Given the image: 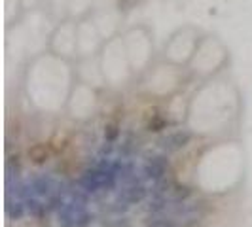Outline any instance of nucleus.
I'll use <instances>...</instances> for the list:
<instances>
[{
	"mask_svg": "<svg viewBox=\"0 0 252 227\" xmlns=\"http://www.w3.org/2000/svg\"><path fill=\"white\" fill-rule=\"evenodd\" d=\"M146 193H148V189L144 188L140 182H131V184H122V188L118 191V195H116V208H120V206H124L127 208L129 204H137V202L144 201L146 199Z\"/></svg>",
	"mask_w": 252,
	"mask_h": 227,
	"instance_id": "1",
	"label": "nucleus"
},
{
	"mask_svg": "<svg viewBox=\"0 0 252 227\" xmlns=\"http://www.w3.org/2000/svg\"><path fill=\"white\" fill-rule=\"evenodd\" d=\"M167 167H169V161H167L165 155H154V157H150L144 163V169H142L144 170V178L154 180V182H159L167 174Z\"/></svg>",
	"mask_w": 252,
	"mask_h": 227,
	"instance_id": "2",
	"label": "nucleus"
},
{
	"mask_svg": "<svg viewBox=\"0 0 252 227\" xmlns=\"http://www.w3.org/2000/svg\"><path fill=\"white\" fill-rule=\"evenodd\" d=\"M189 140H191V135L188 131H177V133H171V135H165L159 139V148L165 151H178L182 150L184 146H188Z\"/></svg>",
	"mask_w": 252,
	"mask_h": 227,
	"instance_id": "3",
	"label": "nucleus"
},
{
	"mask_svg": "<svg viewBox=\"0 0 252 227\" xmlns=\"http://www.w3.org/2000/svg\"><path fill=\"white\" fill-rule=\"evenodd\" d=\"M86 210V204H80V202H64L63 208L57 210L59 214V226L61 227H76V222H78V216Z\"/></svg>",
	"mask_w": 252,
	"mask_h": 227,
	"instance_id": "4",
	"label": "nucleus"
},
{
	"mask_svg": "<svg viewBox=\"0 0 252 227\" xmlns=\"http://www.w3.org/2000/svg\"><path fill=\"white\" fill-rule=\"evenodd\" d=\"M31 186L34 191V197H51L53 193H59V191H55V188H57L55 180L50 176L31 178Z\"/></svg>",
	"mask_w": 252,
	"mask_h": 227,
	"instance_id": "5",
	"label": "nucleus"
},
{
	"mask_svg": "<svg viewBox=\"0 0 252 227\" xmlns=\"http://www.w3.org/2000/svg\"><path fill=\"white\" fill-rule=\"evenodd\" d=\"M27 212V206H25V201H21V199H8L6 201V216L10 218V220H21Z\"/></svg>",
	"mask_w": 252,
	"mask_h": 227,
	"instance_id": "6",
	"label": "nucleus"
},
{
	"mask_svg": "<svg viewBox=\"0 0 252 227\" xmlns=\"http://www.w3.org/2000/svg\"><path fill=\"white\" fill-rule=\"evenodd\" d=\"M25 206H27V212H29L31 216H34V218H44V216H46V212H48V206H46V204H42L36 197L27 199Z\"/></svg>",
	"mask_w": 252,
	"mask_h": 227,
	"instance_id": "7",
	"label": "nucleus"
},
{
	"mask_svg": "<svg viewBox=\"0 0 252 227\" xmlns=\"http://www.w3.org/2000/svg\"><path fill=\"white\" fill-rule=\"evenodd\" d=\"M146 227H177L173 220H167L161 216V212H154V218H148Z\"/></svg>",
	"mask_w": 252,
	"mask_h": 227,
	"instance_id": "8",
	"label": "nucleus"
},
{
	"mask_svg": "<svg viewBox=\"0 0 252 227\" xmlns=\"http://www.w3.org/2000/svg\"><path fill=\"white\" fill-rule=\"evenodd\" d=\"M118 137H120V129H118L116 123H108V125L104 127V139H106V142H116Z\"/></svg>",
	"mask_w": 252,
	"mask_h": 227,
	"instance_id": "9",
	"label": "nucleus"
},
{
	"mask_svg": "<svg viewBox=\"0 0 252 227\" xmlns=\"http://www.w3.org/2000/svg\"><path fill=\"white\" fill-rule=\"evenodd\" d=\"M29 153H31V157H32L34 163H42V161H46V157H48V151H46L44 146H36V148H32Z\"/></svg>",
	"mask_w": 252,
	"mask_h": 227,
	"instance_id": "10",
	"label": "nucleus"
},
{
	"mask_svg": "<svg viewBox=\"0 0 252 227\" xmlns=\"http://www.w3.org/2000/svg\"><path fill=\"white\" fill-rule=\"evenodd\" d=\"M93 222V216L89 214L88 210H84L82 214L78 216V222H76V227H88L89 224Z\"/></svg>",
	"mask_w": 252,
	"mask_h": 227,
	"instance_id": "11",
	"label": "nucleus"
}]
</instances>
